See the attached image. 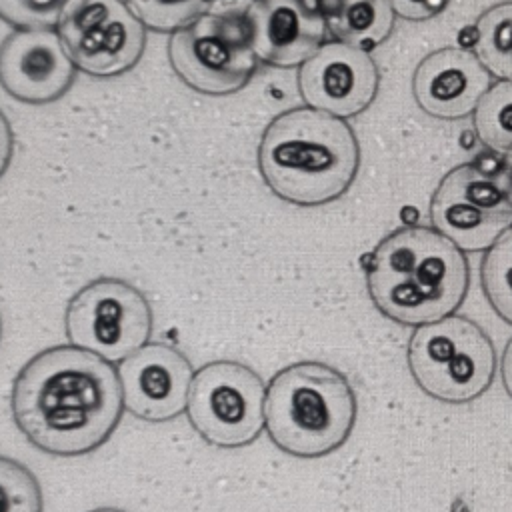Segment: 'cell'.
<instances>
[{"label": "cell", "instance_id": "6da1fadb", "mask_svg": "<svg viewBox=\"0 0 512 512\" xmlns=\"http://www.w3.org/2000/svg\"><path fill=\"white\" fill-rule=\"evenodd\" d=\"M10 412L40 452L90 454L110 440L124 414L118 366L72 344L46 348L16 374Z\"/></svg>", "mask_w": 512, "mask_h": 512}, {"label": "cell", "instance_id": "7a4b0ae2", "mask_svg": "<svg viewBox=\"0 0 512 512\" xmlns=\"http://www.w3.org/2000/svg\"><path fill=\"white\" fill-rule=\"evenodd\" d=\"M466 252L430 226H400L372 250L366 288L386 318L422 326L454 314L466 300Z\"/></svg>", "mask_w": 512, "mask_h": 512}, {"label": "cell", "instance_id": "3957f363", "mask_svg": "<svg viewBox=\"0 0 512 512\" xmlns=\"http://www.w3.org/2000/svg\"><path fill=\"white\" fill-rule=\"evenodd\" d=\"M360 168L352 126L338 116L300 106L274 116L258 144V170L274 196L296 206L340 198Z\"/></svg>", "mask_w": 512, "mask_h": 512}, {"label": "cell", "instance_id": "277c9868", "mask_svg": "<svg viewBox=\"0 0 512 512\" xmlns=\"http://www.w3.org/2000/svg\"><path fill=\"white\" fill-rule=\"evenodd\" d=\"M356 418L358 398L350 380L326 362H294L266 384L264 430L290 456L336 452L350 438Z\"/></svg>", "mask_w": 512, "mask_h": 512}, {"label": "cell", "instance_id": "5b68a950", "mask_svg": "<svg viewBox=\"0 0 512 512\" xmlns=\"http://www.w3.org/2000/svg\"><path fill=\"white\" fill-rule=\"evenodd\" d=\"M406 354L418 388L446 404L480 398L496 376L492 338L480 324L460 314L416 326Z\"/></svg>", "mask_w": 512, "mask_h": 512}, {"label": "cell", "instance_id": "8992f818", "mask_svg": "<svg viewBox=\"0 0 512 512\" xmlns=\"http://www.w3.org/2000/svg\"><path fill=\"white\" fill-rule=\"evenodd\" d=\"M430 220L460 250L486 252L512 228V186L504 158H478L448 170L432 194Z\"/></svg>", "mask_w": 512, "mask_h": 512}, {"label": "cell", "instance_id": "52a82bcc", "mask_svg": "<svg viewBox=\"0 0 512 512\" xmlns=\"http://www.w3.org/2000/svg\"><path fill=\"white\" fill-rule=\"evenodd\" d=\"M168 60L174 74L192 90L226 96L242 90L256 72L242 12H206L170 36Z\"/></svg>", "mask_w": 512, "mask_h": 512}, {"label": "cell", "instance_id": "ba28073f", "mask_svg": "<svg viewBox=\"0 0 512 512\" xmlns=\"http://www.w3.org/2000/svg\"><path fill=\"white\" fill-rule=\"evenodd\" d=\"M154 314L146 296L126 280L102 276L66 304L64 330L72 346L120 364L148 344Z\"/></svg>", "mask_w": 512, "mask_h": 512}, {"label": "cell", "instance_id": "9c48e42d", "mask_svg": "<svg viewBox=\"0 0 512 512\" xmlns=\"http://www.w3.org/2000/svg\"><path fill=\"white\" fill-rule=\"evenodd\" d=\"M266 386L246 364L214 360L194 372L186 416L194 432L216 448H242L264 430Z\"/></svg>", "mask_w": 512, "mask_h": 512}, {"label": "cell", "instance_id": "30bf717a", "mask_svg": "<svg viewBox=\"0 0 512 512\" xmlns=\"http://www.w3.org/2000/svg\"><path fill=\"white\" fill-rule=\"evenodd\" d=\"M56 32L76 70L94 78L130 72L146 48V28L126 0H72Z\"/></svg>", "mask_w": 512, "mask_h": 512}, {"label": "cell", "instance_id": "8fae6325", "mask_svg": "<svg viewBox=\"0 0 512 512\" xmlns=\"http://www.w3.org/2000/svg\"><path fill=\"white\" fill-rule=\"evenodd\" d=\"M380 74L368 50L330 40L298 70V90L306 106L338 118L362 114L376 98Z\"/></svg>", "mask_w": 512, "mask_h": 512}, {"label": "cell", "instance_id": "7c38bea8", "mask_svg": "<svg viewBox=\"0 0 512 512\" xmlns=\"http://www.w3.org/2000/svg\"><path fill=\"white\" fill-rule=\"evenodd\" d=\"M56 28H18L0 44V86L24 104H50L76 80Z\"/></svg>", "mask_w": 512, "mask_h": 512}, {"label": "cell", "instance_id": "4fadbf2b", "mask_svg": "<svg viewBox=\"0 0 512 512\" xmlns=\"http://www.w3.org/2000/svg\"><path fill=\"white\" fill-rule=\"evenodd\" d=\"M124 410L144 422H168L186 412L194 368L174 346L148 342L118 364Z\"/></svg>", "mask_w": 512, "mask_h": 512}, {"label": "cell", "instance_id": "5bb4252c", "mask_svg": "<svg viewBox=\"0 0 512 512\" xmlns=\"http://www.w3.org/2000/svg\"><path fill=\"white\" fill-rule=\"evenodd\" d=\"M250 46L268 66H302L328 36L324 12L310 0H252L244 10Z\"/></svg>", "mask_w": 512, "mask_h": 512}, {"label": "cell", "instance_id": "9a60e30c", "mask_svg": "<svg viewBox=\"0 0 512 512\" xmlns=\"http://www.w3.org/2000/svg\"><path fill=\"white\" fill-rule=\"evenodd\" d=\"M490 72L472 50L440 48L420 60L412 76L416 104L434 118L458 120L474 114L490 84Z\"/></svg>", "mask_w": 512, "mask_h": 512}, {"label": "cell", "instance_id": "2e32d148", "mask_svg": "<svg viewBox=\"0 0 512 512\" xmlns=\"http://www.w3.org/2000/svg\"><path fill=\"white\" fill-rule=\"evenodd\" d=\"M394 18L388 0H348L340 10L326 16V22L334 40L370 52L390 36Z\"/></svg>", "mask_w": 512, "mask_h": 512}, {"label": "cell", "instance_id": "e0dca14e", "mask_svg": "<svg viewBox=\"0 0 512 512\" xmlns=\"http://www.w3.org/2000/svg\"><path fill=\"white\" fill-rule=\"evenodd\" d=\"M472 52L490 76L512 82V2L494 4L478 16Z\"/></svg>", "mask_w": 512, "mask_h": 512}, {"label": "cell", "instance_id": "ac0fdd59", "mask_svg": "<svg viewBox=\"0 0 512 512\" xmlns=\"http://www.w3.org/2000/svg\"><path fill=\"white\" fill-rule=\"evenodd\" d=\"M478 140L498 158H512V82L498 80L480 98L474 114Z\"/></svg>", "mask_w": 512, "mask_h": 512}, {"label": "cell", "instance_id": "d6986e66", "mask_svg": "<svg viewBox=\"0 0 512 512\" xmlns=\"http://www.w3.org/2000/svg\"><path fill=\"white\" fill-rule=\"evenodd\" d=\"M480 280L492 310L512 324V228L486 250Z\"/></svg>", "mask_w": 512, "mask_h": 512}, {"label": "cell", "instance_id": "ffe728a7", "mask_svg": "<svg viewBox=\"0 0 512 512\" xmlns=\"http://www.w3.org/2000/svg\"><path fill=\"white\" fill-rule=\"evenodd\" d=\"M126 4L146 30L174 34L210 12L214 0H126Z\"/></svg>", "mask_w": 512, "mask_h": 512}, {"label": "cell", "instance_id": "44dd1931", "mask_svg": "<svg viewBox=\"0 0 512 512\" xmlns=\"http://www.w3.org/2000/svg\"><path fill=\"white\" fill-rule=\"evenodd\" d=\"M44 496L38 478L14 458L0 456V512H42Z\"/></svg>", "mask_w": 512, "mask_h": 512}, {"label": "cell", "instance_id": "7402d4cb", "mask_svg": "<svg viewBox=\"0 0 512 512\" xmlns=\"http://www.w3.org/2000/svg\"><path fill=\"white\" fill-rule=\"evenodd\" d=\"M72 0H0V18L18 28H56Z\"/></svg>", "mask_w": 512, "mask_h": 512}, {"label": "cell", "instance_id": "603a6c76", "mask_svg": "<svg viewBox=\"0 0 512 512\" xmlns=\"http://www.w3.org/2000/svg\"><path fill=\"white\" fill-rule=\"evenodd\" d=\"M388 2L396 16L412 22L430 20L442 14L450 4V0H388Z\"/></svg>", "mask_w": 512, "mask_h": 512}, {"label": "cell", "instance_id": "cb8c5ba5", "mask_svg": "<svg viewBox=\"0 0 512 512\" xmlns=\"http://www.w3.org/2000/svg\"><path fill=\"white\" fill-rule=\"evenodd\" d=\"M14 152V132L6 118V114L0 110V178L6 174Z\"/></svg>", "mask_w": 512, "mask_h": 512}, {"label": "cell", "instance_id": "d4e9b609", "mask_svg": "<svg viewBox=\"0 0 512 512\" xmlns=\"http://www.w3.org/2000/svg\"><path fill=\"white\" fill-rule=\"evenodd\" d=\"M500 374H502V384L506 394L512 398V338L508 340L504 354H502V362H500Z\"/></svg>", "mask_w": 512, "mask_h": 512}, {"label": "cell", "instance_id": "484cf974", "mask_svg": "<svg viewBox=\"0 0 512 512\" xmlns=\"http://www.w3.org/2000/svg\"><path fill=\"white\" fill-rule=\"evenodd\" d=\"M310 2H314L324 12V16H330L336 10H340L348 0H310Z\"/></svg>", "mask_w": 512, "mask_h": 512}, {"label": "cell", "instance_id": "4316f807", "mask_svg": "<svg viewBox=\"0 0 512 512\" xmlns=\"http://www.w3.org/2000/svg\"><path fill=\"white\" fill-rule=\"evenodd\" d=\"M88 512H126V510L114 508V506H102V508H94V510H88Z\"/></svg>", "mask_w": 512, "mask_h": 512}, {"label": "cell", "instance_id": "83f0119b", "mask_svg": "<svg viewBox=\"0 0 512 512\" xmlns=\"http://www.w3.org/2000/svg\"><path fill=\"white\" fill-rule=\"evenodd\" d=\"M506 162V170H508V178H510V186H512V158H504Z\"/></svg>", "mask_w": 512, "mask_h": 512}, {"label": "cell", "instance_id": "f1b7e54d", "mask_svg": "<svg viewBox=\"0 0 512 512\" xmlns=\"http://www.w3.org/2000/svg\"><path fill=\"white\" fill-rule=\"evenodd\" d=\"M0 340H2V318H0Z\"/></svg>", "mask_w": 512, "mask_h": 512}]
</instances>
